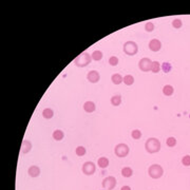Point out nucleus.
<instances>
[{
  "instance_id": "nucleus-18",
  "label": "nucleus",
  "mask_w": 190,
  "mask_h": 190,
  "mask_svg": "<svg viewBox=\"0 0 190 190\" xmlns=\"http://www.w3.org/2000/svg\"><path fill=\"white\" fill-rule=\"evenodd\" d=\"M121 95H114V96L111 97V104L114 107H117V106L121 105Z\"/></svg>"
},
{
  "instance_id": "nucleus-29",
  "label": "nucleus",
  "mask_w": 190,
  "mask_h": 190,
  "mask_svg": "<svg viewBox=\"0 0 190 190\" xmlns=\"http://www.w3.org/2000/svg\"><path fill=\"white\" fill-rule=\"evenodd\" d=\"M182 25H183L182 20L174 19L173 21H172V27H173V28H175V29H181V28H182Z\"/></svg>"
},
{
  "instance_id": "nucleus-5",
  "label": "nucleus",
  "mask_w": 190,
  "mask_h": 190,
  "mask_svg": "<svg viewBox=\"0 0 190 190\" xmlns=\"http://www.w3.org/2000/svg\"><path fill=\"white\" fill-rule=\"evenodd\" d=\"M116 156L118 157H125L129 153V147L127 146L126 144H118L116 145L115 149H114Z\"/></svg>"
},
{
  "instance_id": "nucleus-6",
  "label": "nucleus",
  "mask_w": 190,
  "mask_h": 190,
  "mask_svg": "<svg viewBox=\"0 0 190 190\" xmlns=\"http://www.w3.org/2000/svg\"><path fill=\"white\" fill-rule=\"evenodd\" d=\"M116 184H117V182H116V179L114 176H107L106 179H104L102 185L106 190H113L115 188Z\"/></svg>"
},
{
  "instance_id": "nucleus-4",
  "label": "nucleus",
  "mask_w": 190,
  "mask_h": 190,
  "mask_svg": "<svg viewBox=\"0 0 190 190\" xmlns=\"http://www.w3.org/2000/svg\"><path fill=\"white\" fill-rule=\"evenodd\" d=\"M124 52L126 53L127 55L133 56L138 52V47L137 44L135 43L134 41H127L124 44Z\"/></svg>"
},
{
  "instance_id": "nucleus-20",
  "label": "nucleus",
  "mask_w": 190,
  "mask_h": 190,
  "mask_svg": "<svg viewBox=\"0 0 190 190\" xmlns=\"http://www.w3.org/2000/svg\"><path fill=\"white\" fill-rule=\"evenodd\" d=\"M123 81H124L125 85L131 86V85H133V83H134V77H133L132 75H126V76L123 77Z\"/></svg>"
},
{
  "instance_id": "nucleus-9",
  "label": "nucleus",
  "mask_w": 190,
  "mask_h": 190,
  "mask_svg": "<svg viewBox=\"0 0 190 190\" xmlns=\"http://www.w3.org/2000/svg\"><path fill=\"white\" fill-rule=\"evenodd\" d=\"M162 48V42L158 40V39L154 38L151 39L150 42H149V49L151 50L152 52H158Z\"/></svg>"
},
{
  "instance_id": "nucleus-23",
  "label": "nucleus",
  "mask_w": 190,
  "mask_h": 190,
  "mask_svg": "<svg viewBox=\"0 0 190 190\" xmlns=\"http://www.w3.org/2000/svg\"><path fill=\"white\" fill-rule=\"evenodd\" d=\"M161 70V65L158 61H152V68H151V71L153 73H158Z\"/></svg>"
},
{
  "instance_id": "nucleus-3",
  "label": "nucleus",
  "mask_w": 190,
  "mask_h": 190,
  "mask_svg": "<svg viewBox=\"0 0 190 190\" xmlns=\"http://www.w3.org/2000/svg\"><path fill=\"white\" fill-rule=\"evenodd\" d=\"M148 173L150 175V177H152V179H160L161 176L163 175V173H164V169L158 164H153V165L149 167Z\"/></svg>"
},
{
  "instance_id": "nucleus-14",
  "label": "nucleus",
  "mask_w": 190,
  "mask_h": 190,
  "mask_svg": "<svg viewBox=\"0 0 190 190\" xmlns=\"http://www.w3.org/2000/svg\"><path fill=\"white\" fill-rule=\"evenodd\" d=\"M97 165L102 169L107 168L108 166H109V160H108L107 157H104V156L99 157L98 161H97Z\"/></svg>"
},
{
  "instance_id": "nucleus-12",
  "label": "nucleus",
  "mask_w": 190,
  "mask_h": 190,
  "mask_svg": "<svg viewBox=\"0 0 190 190\" xmlns=\"http://www.w3.org/2000/svg\"><path fill=\"white\" fill-rule=\"evenodd\" d=\"M96 107H95V104L93 102H86L83 104V110L87 113H92L95 111Z\"/></svg>"
},
{
  "instance_id": "nucleus-22",
  "label": "nucleus",
  "mask_w": 190,
  "mask_h": 190,
  "mask_svg": "<svg viewBox=\"0 0 190 190\" xmlns=\"http://www.w3.org/2000/svg\"><path fill=\"white\" fill-rule=\"evenodd\" d=\"M91 57L93 60L98 61L102 58V53L100 52V51H98V50H96V51H94V52L91 54Z\"/></svg>"
},
{
  "instance_id": "nucleus-30",
  "label": "nucleus",
  "mask_w": 190,
  "mask_h": 190,
  "mask_svg": "<svg viewBox=\"0 0 190 190\" xmlns=\"http://www.w3.org/2000/svg\"><path fill=\"white\" fill-rule=\"evenodd\" d=\"M145 30H146L148 33L152 32V31L154 30V23H153V22H147L146 25H145Z\"/></svg>"
},
{
  "instance_id": "nucleus-32",
  "label": "nucleus",
  "mask_w": 190,
  "mask_h": 190,
  "mask_svg": "<svg viewBox=\"0 0 190 190\" xmlns=\"http://www.w3.org/2000/svg\"><path fill=\"white\" fill-rule=\"evenodd\" d=\"M121 190H131V188H130L129 186H123V187L121 188Z\"/></svg>"
},
{
  "instance_id": "nucleus-15",
  "label": "nucleus",
  "mask_w": 190,
  "mask_h": 190,
  "mask_svg": "<svg viewBox=\"0 0 190 190\" xmlns=\"http://www.w3.org/2000/svg\"><path fill=\"white\" fill-rule=\"evenodd\" d=\"M173 92H174L173 87L170 85H166L165 87L163 88V93L165 94L166 96H171V95L173 94Z\"/></svg>"
},
{
  "instance_id": "nucleus-7",
  "label": "nucleus",
  "mask_w": 190,
  "mask_h": 190,
  "mask_svg": "<svg viewBox=\"0 0 190 190\" xmlns=\"http://www.w3.org/2000/svg\"><path fill=\"white\" fill-rule=\"evenodd\" d=\"M138 68L140 70H142L143 72H149L151 71V68H152V61L151 59H149V58H142L140 62H138Z\"/></svg>"
},
{
  "instance_id": "nucleus-10",
  "label": "nucleus",
  "mask_w": 190,
  "mask_h": 190,
  "mask_svg": "<svg viewBox=\"0 0 190 190\" xmlns=\"http://www.w3.org/2000/svg\"><path fill=\"white\" fill-rule=\"evenodd\" d=\"M99 78H100V76H99V73L97 71H95V70H92V71H90L88 73V75H87V79L90 81V83H96L99 81Z\"/></svg>"
},
{
  "instance_id": "nucleus-8",
  "label": "nucleus",
  "mask_w": 190,
  "mask_h": 190,
  "mask_svg": "<svg viewBox=\"0 0 190 190\" xmlns=\"http://www.w3.org/2000/svg\"><path fill=\"white\" fill-rule=\"evenodd\" d=\"M96 166L93 162H86L83 165V172L86 175H92L95 173Z\"/></svg>"
},
{
  "instance_id": "nucleus-25",
  "label": "nucleus",
  "mask_w": 190,
  "mask_h": 190,
  "mask_svg": "<svg viewBox=\"0 0 190 190\" xmlns=\"http://www.w3.org/2000/svg\"><path fill=\"white\" fill-rule=\"evenodd\" d=\"M166 144H167V146L168 147H174L176 145V140L175 137H173V136H170V137H168L167 140H166Z\"/></svg>"
},
{
  "instance_id": "nucleus-16",
  "label": "nucleus",
  "mask_w": 190,
  "mask_h": 190,
  "mask_svg": "<svg viewBox=\"0 0 190 190\" xmlns=\"http://www.w3.org/2000/svg\"><path fill=\"white\" fill-rule=\"evenodd\" d=\"M111 80H112V83L114 85H119V83L123 81V77H121V75L118 74V73H115V74H113L111 76Z\"/></svg>"
},
{
  "instance_id": "nucleus-27",
  "label": "nucleus",
  "mask_w": 190,
  "mask_h": 190,
  "mask_svg": "<svg viewBox=\"0 0 190 190\" xmlns=\"http://www.w3.org/2000/svg\"><path fill=\"white\" fill-rule=\"evenodd\" d=\"M131 136H132V138H134V140H140V138L142 137V132L140 130L135 129V130H133L132 133H131Z\"/></svg>"
},
{
  "instance_id": "nucleus-28",
  "label": "nucleus",
  "mask_w": 190,
  "mask_h": 190,
  "mask_svg": "<svg viewBox=\"0 0 190 190\" xmlns=\"http://www.w3.org/2000/svg\"><path fill=\"white\" fill-rule=\"evenodd\" d=\"M109 63H110V66L112 67H115L118 65V58L116 57V56H111L109 58Z\"/></svg>"
},
{
  "instance_id": "nucleus-26",
  "label": "nucleus",
  "mask_w": 190,
  "mask_h": 190,
  "mask_svg": "<svg viewBox=\"0 0 190 190\" xmlns=\"http://www.w3.org/2000/svg\"><path fill=\"white\" fill-rule=\"evenodd\" d=\"M163 69V71L165 72V73H169V72L171 71V69H172V66H171L169 62H164L162 65V67H161Z\"/></svg>"
},
{
  "instance_id": "nucleus-13",
  "label": "nucleus",
  "mask_w": 190,
  "mask_h": 190,
  "mask_svg": "<svg viewBox=\"0 0 190 190\" xmlns=\"http://www.w3.org/2000/svg\"><path fill=\"white\" fill-rule=\"evenodd\" d=\"M31 149H32V144H31V142L27 141V140H25V141L22 142V145H21L22 153H29V152L31 151Z\"/></svg>"
},
{
  "instance_id": "nucleus-21",
  "label": "nucleus",
  "mask_w": 190,
  "mask_h": 190,
  "mask_svg": "<svg viewBox=\"0 0 190 190\" xmlns=\"http://www.w3.org/2000/svg\"><path fill=\"white\" fill-rule=\"evenodd\" d=\"M53 138H54L55 141H61L63 138V132L61 130H55V131L53 132Z\"/></svg>"
},
{
  "instance_id": "nucleus-1",
  "label": "nucleus",
  "mask_w": 190,
  "mask_h": 190,
  "mask_svg": "<svg viewBox=\"0 0 190 190\" xmlns=\"http://www.w3.org/2000/svg\"><path fill=\"white\" fill-rule=\"evenodd\" d=\"M145 148L148 153H156L161 150V142L155 137L148 138L145 143Z\"/></svg>"
},
{
  "instance_id": "nucleus-11",
  "label": "nucleus",
  "mask_w": 190,
  "mask_h": 190,
  "mask_svg": "<svg viewBox=\"0 0 190 190\" xmlns=\"http://www.w3.org/2000/svg\"><path fill=\"white\" fill-rule=\"evenodd\" d=\"M28 173L31 177H37L40 175V169L37 166H31L28 170Z\"/></svg>"
},
{
  "instance_id": "nucleus-2",
  "label": "nucleus",
  "mask_w": 190,
  "mask_h": 190,
  "mask_svg": "<svg viewBox=\"0 0 190 190\" xmlns=\"http://www.w3.org/2000/svg\"><path fill=\"white\" fill-rule=\"evenodd\" d=\"M91 60H92L91 55H90L88 52H83L81 54H79L77 57L75 58L74 63L76 67L83 68V67H87L88 65H90Z\"/></svg>"
},
{
  "instance_id": "nucleus-24",
  "label": "nucleus",
  "mask_w": 190,
  "mask_h": 190,
  "mask_svg": "<svg viewBox=\"0 0 190 190\" xmlns=\"http://www.w3.org/2000/svg\"><path fill=\"white\" fill-rule=\"evenodd\" d=\"M75 152H76V155H77V156H83V155L86 154L87 150H86L85 147L78 146L77 148H76V150H75Z\"/></svg>"
},
{
  "instance_id": "nucleus-17",
  "label": "nucleus",
  "mask_w": 190,
  "mask_h": 190,
  "mask_svg": "<svg viewBox=\"0 0 190 190\" xmlns=\"http://www.w3.org/2000/svg\"><path fill=\"white\" fill-rule=\"evenodd\" d=\"M53 115H54V111H53L52 109H50V108H47V109H44V110L42 111V116H43L44 118H47V119L52 118Z\"/></svg>"
},
{
  "instance_id": "nucleus-31",
  "label": "nucleus",
  "mask_w": 190,
  "mask_h": 190,
  "mask_svg": "<svg viewBox=\"0 0 190 190\" xmlns=\"http://www.w3.org/2000/svg\"><path fill=\"white\" fill-rule=\"evenodd\" d=\"M182 164L186 167L190 166V155H185L182 158Z\"/></svg>"
},
{
  "instance_id": "nucleus-19",
  "label": "nucleus",
  "mask_w": 190,
  "mask_h": 190,
  "mask_svg": "<svg viewBox=\"0 0 190 190\" xmlns=\"http://www.w3.org/2000/svg\"><path fill=\"white\" fill-rule=\"evenodd\" d=\"M132 174L133 170L130 167H125V168L121 169V175L124 177H130V176H132Z\"/></svg>"
}]
</instances>
